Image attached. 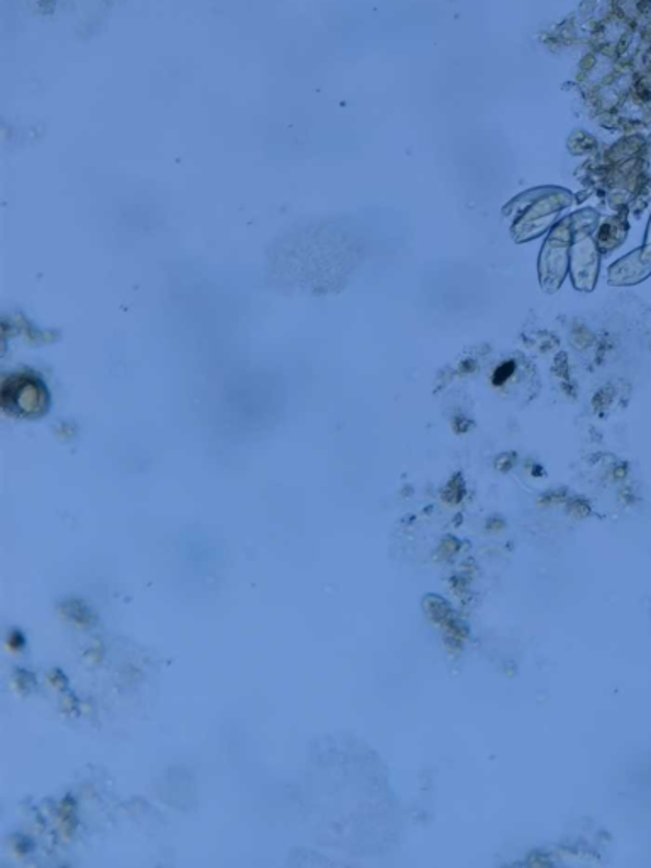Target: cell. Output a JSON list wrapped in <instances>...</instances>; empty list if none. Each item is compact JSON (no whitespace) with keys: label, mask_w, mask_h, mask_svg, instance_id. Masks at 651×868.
<instances>
[{"label":"cell","mask_w":651,"mask_h":868,"mask_svg":"<svg viewBox=\"0 0 651 868\" xmlns=\"http://www.w3.org/2000/svg\"><path fill=\"white\" fill-rule=\"evenodd\" d=\"M2 402L4 409H11L18 415H39L48 404V392L42 380L33 375H15L5 380Z\"/></svg>","instance_id":"1"},{"label":"cell","mask_w":651,"mask_h":868,"mask_svg":"<svg viewBox=\"0 0 651 868\" xmlns=\"http://www.w3.org/2000/svg\"><path fill=\"white\" fill-rule=\"evenodd\" d=\"M651 272V221L648 228L647 243L637 253L621 260L613 270L614 284H637L644 281Z\"/></svg>","instance_id":"2"}]
</instances>
